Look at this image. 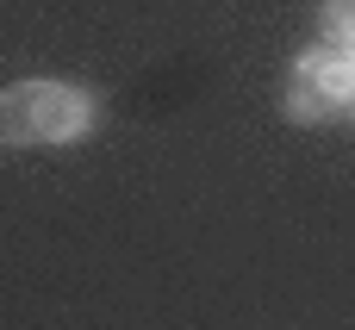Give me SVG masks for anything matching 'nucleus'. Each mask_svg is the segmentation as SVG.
<instances>
[{
    "instance_id": "4",
    "label": "nucleus",
    "mask_w": 355,
    "mask_h": 330,
    "mask_svg": "<svg viewBox=\"0 0 355 330\" xmlns=\"http://www.w3.org/2000/svg\"><path fill=\"white\" fill-rule=\"evenodd\" d=\"M349 106H355V100H349Z\"/></svg>"
},
{
    "instance_id": "2",
    "label": "nucleus",
    "mask_w": 355,
    "mask_h": 330,
    "mask_svg": "<svg viewBox=\"0 0 355 330\" xmlns=\"http://www.w3.org/2000/svg\"><path fill=\"white\" fill-rule=\"evenodd\" d=\"M349 100H355V56L331 50V44L293 56V69H287V119L293 125H318Z\"/></svg>"
},
{
    "instance_id": "3",
    "label": "nucleus",
    "mask_w": 355,
    "mask_h": 330,
    "mask_svg": "<svg viewBox=\"0 0 355 330\" xmlns=\"http://www.w3.org/2000/svg\"><path fill=\"white\" fill-rule=\"evenodd\" d=\"M318 31H324V44H331V50L355 56V0H324V12H318Z\"/></svg>"
},
{
    "instance_id": "1",
    "label": "nucleus",
    "mask_w": 355,
    "mask_h": 330,
    "mask_svg": "<svg viewBox=\"0 0 355 330\" xmlns=\"http://www.w3.org/2000/svg\"><path fill=\"white\" fill-rule=\"evenodd\" d=\"M94 125V94L69 81H12L0 94V150L69 144Z\"/></svg>"
}]
</instances>
